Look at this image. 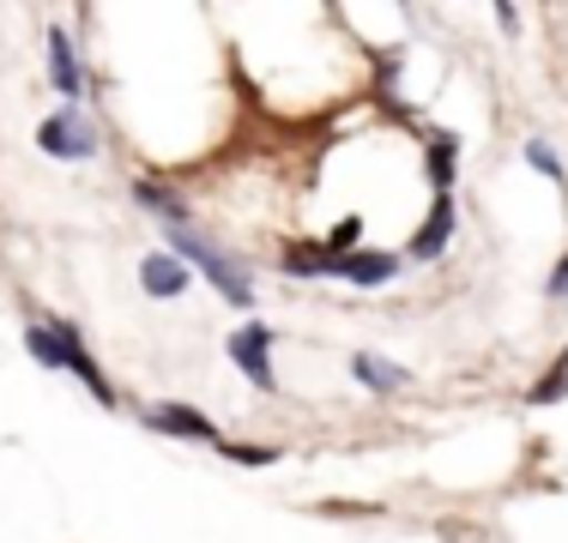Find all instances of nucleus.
<instances>
[{
	"label": "nucleus",
	"mask_w": 568,
	"mask_h": 543,
	"mask_svg": "<svg viewBox=\"0 0 568 543\" xmlns=\"http://www.w3.org/2000/svg\"><path fill=\"white\" fill-rule=\"evenodd\" d=\"M448 236H454V199L436 194V212H429V224L412 236V254H417V260H436V254L448 248Z\"/></svg>",
	"instance_id": "8"
},
{
	"label": "nucleus",
	"mask_w": 568,
	"mask_h": 543,
	"mask_svg": "<svg viewBox=\"0 0 568 543\" xmlns=\"http://www.w3.org/2000/svg\"><path fill=\"white\" fill-rule=\"evenodd\" d=\"M333 266H339V260H333L321 242H315V248H284V272H333Z\"/></svg>",
	"instance_id": "13"
},
{
	"label": "nucleus",
	"mask_w": 568,
	"mask_h": 543,
	"mask_svg": "<svg viewBox=\"0 0 568 543\" xmlns=\"http://www.w3.org/2000/svg\"><path fill=\"white\" fill-rule=\"evenodd\" d=\"M526 399H532V404H557V399H568V350H562L557 362H550V375L538 380V387L526 392Z\"/></svg>",
	"instance_id": "12"
},
{
	"label": "nucleus",
	"mask_w": 568,
	"mask_h": 543,
	"mask_svg": "<svg viewBox=\"0 0 568 543\" xmlns=\"http://www.w3.org/2000/svg\"><path fill=\"white\" fill-rule=\"evenodd\" d=\"M24 350H31L43 369H67V350H61V320H37L24 326Z\"/></svg>",
	"instance_id": "11"
},
{
	"label": "nucleus",
	"mask_w": 568,
	"mask_h": 543,
	"mask_svg": "<svg viewBox=\"0 0 568 543\" xmlns=\"http://www.w3.org/2000/svg\"><path fill=\"white\" fill-rule=\"evenodd\" d=\"M545 290L557 296V303H562V296H568V254H562V260H557V272H550V284H545Z\"/></svg>",
	"instance_id": "16"
},
{
	"label": "nucleus",
	"mask_w": 568,
	"mask_h": 543,
	"mask_svg": "<svg viewBox=\"0 0 568 543\" xmlns=\"http://www.w3.org/2000/svg\"><path fill=\"white\" fill-rule=\"evenodd\" d=\"M273 326H242V332H230V362H236L242 375L254 380L261 392H273L278 380H273Z\"/></svg>",
	"instance_id": "3"
},
{
	"label": "nucleus",
	"mask_w": 568,
	"mask_h": 543,
	"mask_svg": "<svg viewBox=\"0 0 568 543\" xmlns=\"http://www.w3.org/2000/svg\"><path fill=\"white\" fill-rule=\"evenodd\" d=\"M145 423H152L158 434H170V441H206V447H219L212 417L187 411V404H152V411H145Z\"/></svg>",
	"instance_id": "4"
},
{
	"label": "nucleus",
	"mask_w": 568,
	"mask_h": 543,
	"mask_svg": "<svg viewBox=\"0 0 568 543\" xmlns=\"http://www.w3.org/2000/svg\"><path fill=\"white\" fill-rule=\"evenodd\" d=\"M49 66H55V91L67 103L85 98V85H79V61H73V37L67 31H49Z\"/></svg>",
	"instance_id": "9"
},
{
	"label": "nucleus",
	"mask_w": 568,
	"mask_h": 543,
	"mask_svg": "<svg viewBox=\"0 0 568 543\" xmlns=\"http://www.w3.org/2000/svg\"><path fill=\"white\" fill-rule=\"evenodd\" d=\"M526 163H532V170H545V175H550V182H562V157H557V152H550V145H545V140H532V145H526Z\"/></svg>",
	"instance_id": "15"
},
{
	"label": "nucleus",
	"mask_w": 568,
	"mask_h": 543,
	"mask_svg": "<svg viewBox=\"0 0 568 543\" xmlns=\"http://www.w3.org/2000/svg\"><path fill=\"white\" fill-rule=\"evenodd\" d=\"M37 145H43L49 157H61V163H79V157L98 152V127H91L79 109H61V115H49L43 127H37Z\"/></svg>",
	"instance_id": "2"
},
{
	"label": "nucleus",
	"mask_w": 568,
	"mask_h": 543,
	"mask_svg": "<svg viewBox=\"0 0 568 543\" xmlns=\"http://www.w3.org/2000/svg\"><path fill=\"white\" fill-rule=\"evenodd\" d=\"M351 375H357V380H363V387H369V392H399L405 380H412L405 369H394V362L369 357V350H357V357H351Z\"/></svg>",
	"instance_id": "10"
},
{
	"label": "nucleus",
	"mask_w": 568,
	"mask_h": 543,
	"mask_svg": "<svg viewBox=\"0 0 568 543\" xmlns=\"http://www.w3.org/2000/svg\"><path fill=\"white\" fill-rule=\"evenodd\" d=\"M170 248H175V260H182L187 272H194V266L206 272V278L219 284V296H224V303H236V308H248V303H254V290H248V272H242V266H230L219 248H206V242H200L187 224H175V229H170Z\"/></svg>",
	"instance_id": "1"
},
{
	"label": "nucleus",
	"mask_w": 568,
	"mask_h": 543,
	"mask_svg": "<svg viewBox=\"0 0 568 543\" xmlns=\"http://www.w3.org/2000/svg\"><path fill=\"white\" fill-rule=\"evenodd\" d=\"M454 152H459V145L448 140V133H436V145H429V170H436L442 194H448V182H454Z\"/></svg>",
	"instance_id": "14"
},
{
	"label": "nucleus",
	"mask_w": 568,
	"mask_h": 543,
	"mask_svg": "<svg viewBox=\"0 0 568 543\" xmlns=\"http://www.w3.org/2000/svg\"><path fill=\"white\" fill-rule=\"evenodd\" d=\"M61 350H67V369H73L79 380H85V387H91V392H98V399H103V404H115V387H110V380H103V369H98V362H91V350H85V338H79V332H73V326H61Z\"/></svg>",
	"instance_id": "6"
},
{
	"label": "nucleus",
	"mask_w": 568,
	"mask_h": 543,
	"mask_svg": "<svg viewBox=\"0 0 568 543\" xmlns=\"http://www.w3.org/2000/svg\"><path fill=\"white\" fill-rule=\"evenodd\" d=\"M399 272L394 254H345L339 266H333V278H345V284H363V290H375V284H387Z\"/></svg>",
	"instance_id": "7"
},
{
	"label": "nucleus",
	"mask_w": 568,
	"mask_h": 543,
	"mask_svg": "<svg viewBox=\"0 0 568 543\" xmlns=\"http://www.w3.org/2000/svg\"><path fill=\"white\" fill-rule=\"evenodd\" d=\"M140 278H145V290L164 303V296H182L187 284H194V272H187L175 254H145V266H140Z\"/></svg>",
	"instance_id": "5"
}]
</instances>
